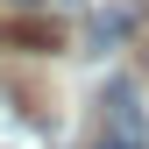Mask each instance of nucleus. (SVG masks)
Segmentation results:
<instances>
[{
    "mask_svg": "<svg viewBox=\"0 0 149 149\" xmlns=\"http://www.w3.org/2000/svg\"><path fill=\"white\" fill-rule=\"evenodd\" d=\"M128 29H135V14H128V7H114V14H100V22H92V43H100V50H114Z\"/></svg>",
    "mask_w": 149,
    "mask_h": 149,
    "instance_id": "obj_1",
    "label": "nucleus"
},
{
    "mask_svg": "<svg viewBox=\"0 0 149 149\" xmlns=\"http://www.w3.org/2000/svg\"><path fill=\"white\" fill-rule=\"evenodd\" d=\"M100 149H135V142H128V135H114V142H100Z\"/></svg>",
    "mask_w": 149,
    "mask_h": 149,
    "instance_id": "obj_2",
    "label": "nucleus"
}]
</instances>
